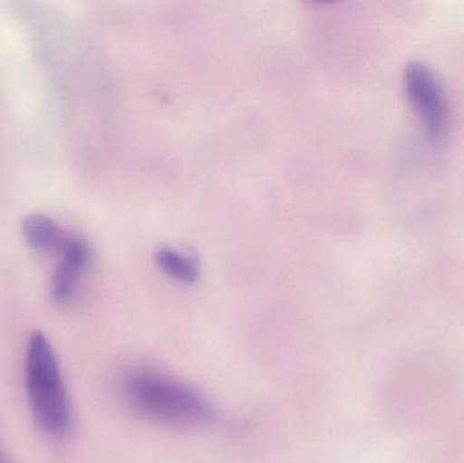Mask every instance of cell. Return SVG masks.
<instances>
[{
	"label": "cell",
	"instance_id": "6da1fadb",
	"mask_svg": "<svg viewBox=\"0 0 464 463\" xmlns=\"http://www.w3.org/2000/svg\"><path fill=\"white\" fill-rule=\"evenodd\" d=\"M24 380L30 408L40 429L51 437H65L72 424L70 399L54 351L41 332L30 334Z\"/></svg>",
	"mask_w": 464,
	"mask_h": 463
},
{
	"label": "cell",
	"instance_id": "52a82bcc",
	"mask_svg": "<svg viewBox=\"0 0 464 463\" xmlns=\"http://www.w3.org/2000/svg\"><path fill=\"white\" fill-rule=\"evenodd\" d=\"M0 463H2V461H0Z\"/></svg>",
	"mask_w": 464,
	"mask_h": 463
},
{
	"label": "cell",
	"instance_id": "3957f363",
	"mask_svg": "<svg viewBox=\"0 0 464 463\" xmlns=\"http://www.w3.org/2000/svg\"><path fill=\"white\" fill-rule=\"evenodd\" d=\"M403 86L411 108L425 130L439 139L449 128V105L438 76L422 62H411L403 71Z\"/></svg>",
	"mask_w": 464,
	"mask_h": 463
},
{
	"label": "cell",
	"instance_id": "277c9868",
	"mask_svg": "<svg viewBox=\"0 0 464 463\" xmlns=\"http://www.w3.org/2000/svg\"><path fill=\"white\" fill-rule=\"evenodd\" d=\"M60 260L52 275L51 295L59 304L70 301L92 265V250L82 236L71 234L59 253Z\"/></svg>",
	"mask_w": 464,
	"mask_h": 463
},
{
	"label": "cell",
	"instance_id": "8992f818",
	"mask_svg": "<svg viewBox=\"0 0 464 463\" xmlns=\"http://www.w3.org/2000/svg\"><path fill=\"white\" fill-rule=\"evenodd\" d=\"M155 261L163 274L176 282L193 285L200 276V265L192 256L171 247H160L155 252Z\"/></svg>",
	"mask_w": 464,
	"mask_h": 463
},
{
	"label": "cell",
	"instance_id": "7a4b0ae2",
	"mask_svg": "<svg viewBox=\"0 0 464 463\" xmlns=\"http://www.w3.org/2000/svg\"><path fill=\"white\" fill-rule=\"evenodd\" d=\"M128 401L149 418L196 424L211 416L208 400L192 386L155 371H136L125 382Z\"/></svg>",
	"mask_w": 464,
	"mask_h": 463
},
{
	"label": "cell",
	"instance_id": "5b68a950",
	"mask_svg": "<svg viewBox=\"0 0 464 463\" xmlns=\"http://www.w3.org/2000/svg\"><path fill=\"white\" fill-rule=\"evenodd\" d=\"M22 234L30 247L40 253H60L70 239L56 220L44 214H32L22 223Z\"/></svg>",
	"mask_w": 464,
	"mask_h": 463
}]
</instances>
